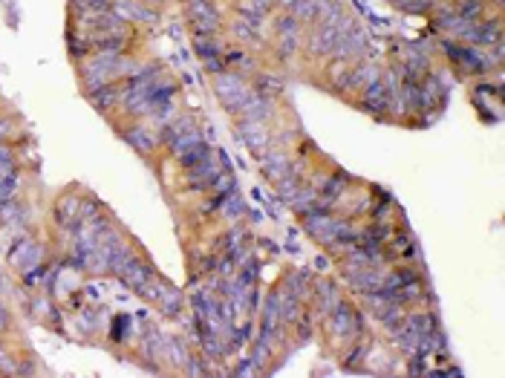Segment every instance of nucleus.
<instances>
[{"label":"nucleus","instance_id":"nucleus-1","mask_svg":"<svg viewBox=\"0 0 505 378\" xmlns=\"http://www.w3.org/2000/svg\"><path fill=\"white\" fill-rule=\"evenodd\" d=\"M217 93H220V102H222L225 110H240L242 104H246V98L251 95L246 81H242L237 73H231V75L220 73L217 75Z\"/></svg>","mask_w":505,"mask_h":378},{"label":"nucleus","instance_id":"nucleus-2","mask_svg":"<svg viewBox=\"0 0 505 378\" xmlns=\"http://www.w3.org/2000/svg\"><path fill=\"white\" fill-rule=\"evenodd\" d=\"M162 139L171 144L173 153H182V151H188V147L200 144V142H202V133H200V127L193 124L191 119H179V122H173V124L165 127Z\"/></svg>","mask_w":505,"mask_h":378},{"label":"nucleus","instance_id":"nucleus-3","mask_svg":"<svg viewBox=\"0 0 505 378\" xmlns=\"http://www.w3.org/2000/svg\"><path fill=\"white\" fill-rule=\"evenodd\" d=\"M119 277L130 286V289H136L139 294H144V289H148L153 281H156V274H153V269L148 266L144 260H139L136 254L130 257L127 263H124V269L119 272Z\"/></svg>","mask_w":505,"mask_h":378},{"label":"nucleus","instance_id":"nucleus-4","mask_svg":"<svg viewBox=\"0 0 505 378\" xmlns=\"http://www.w3.org/2000/svg\"><path fill=\"white\" fill-rule=\"evenodd\" d=\"M335 223H338V220L332 217V214H327V211H312V214H306V217H303L306 231L312 234L315 240L327 243V245L338 243V234H335Z\"/></svg>","mask_w":505,"mask_h":378},{"label":"nucleus","instance_id":"nucleus-5","mask_svg":"<svg viewBox=\"0 0 505 378\" xmlns=\"http://www.w3.org/2000/svg\"><path fill=\"white\" fill-rule=\"evenodd\" d=\"M502 38V26L499 21H485V23H474L470 21V26L462 32V41H470V44H479V46H491Z\"/></svg>","mask_w":505,"mask_h":378},{"label":"nucleus","instance_id":"nucleus-6","mask_svg":"<svg viewBox=\"0 0 505 378\" xmlns=\"http://www.w3.org/2000/svg\"><path fill=\"white\" fill-rule=\"evenodd\" d=\"M93 29V35H124V18L110 9V12H93V18L87 23Z\"/></svg>","mask_w":505,"mask_h":378},{"label":"nucleus","instance_id":"nucleus-7","mask_svg":"<svg viewBox=\"0 0 505 378\" xmlns=\"http://www.w3.org/2000/svg\"><path fill=\"white\" fill-rule=\"evenodd\" d=\"M335 44H338V29L330 26V23H321V26L312 29V35H309V53L312 55H332Z\"/></svg>","mask_w":505,"mask_h":378},{"label":"nucleus","instance_id":"nucleus-8","mask_svg":"<svg viewBox=\"0 0 505 378\" xmlns=\"http://www.w3.org/2000/svg\"><path fill=\"white\" fill-rule=\"evenodd\" d=\"M393 102H396V95H390L381 81H372L370 87H364V98H361V107L364 110H370V113H387L390 107H393Z\"/></svg>","mask_w":505,"mask_h":378},{"label":"nucleus","instance_id":"nucleus-9","mask_svg":"<svg viewBox=\"0 0 505 378\" xmlns=\"http://www.w3.org/2000/svg\"><path fill=\"white\" fill-rule=\"evenodd\" d=\"M379 78H381V70L376 67V64H358V67L350 70V75H347V90H355V87L364 90Z\"/></svg>","mask_w":505,"mask_h":378},{"label":"nucleus","instance_id":"nucleus-10","mask_svg":"<svg viewBox=\"0 0 505 378\" xmlns=\"http://www.w3.org/2000/svg\"><path fill=\"white\" fill-rule=\"evenodd\" d=\"M214 179H217V165L211 159H205V162H200V165L188 168V185L193 191L208 188V182H214Z\"/></svg>","mask_w":505,"mask_h":378},{"label":"nucleus","instance_id":"nucleus-11","mask_svg":"<svg viewBox=\"0 0 505 378\" xmlns=\"http://www.w3.org/2000/svg\"><path fill=\"white\" fill-rule=\"evenodd\" d=\"M113 9H116L122 18H133V21H148V23H153L156 21V12L153 9H148V6H142V3H136V0H116L113 3Z\"/></svg>","mask_w":505,"mask_h":378},{"label":"nucleus","instance_id":"nucleus-12","mask_svg":"<svg viewBox=\"0 0 505 378\" xmlns=\"http://www.w3.org/2000/svg\"><path fill=\"white\" fill-rule=\"evenodd\" d=\"M240 110L246 113V122H263L269 113H271V102H269V98H263V95L251 93V95L246 98V104H242Z\"/></svg>","mask_w":505,"mask_h":378},{"label":"nucleus","instance_id":"nucleus-13","mask_svg":"<svg viewBox=\"0 0 505 378\" xmlns=\"http://www.w3.org/2000/svg\"><path fill=\"white\" fill-rule=\"evenodd\" d=\"M332 321H335V335H352L355 330H358V321H355V315H352V309L347 306V303H335V309H332Z\"/></svg>","mask_w":505,"mask_h":378},{"label":"nucleus","instance_id":"nucleus-14","mask_svg":"<svg viewBox=\"0 0 505 378\" xmlns=\"http://www.w3.org/2000/svg\"><path fill=\"white\" fill-rule=\"evenodd\" d=\"M124 139H127L130 147H136L139 153H151L153 147H156V139L144 127H130V130H124Z\"/></svg>","mask_w":505,"mask_h":378},{"label":"nucleus","instance_id":"nucleus-15","mask_svg":"<svg viewBox=\"0 0 505 378\" xmlns=\"http://www.w3.org/2000/svg\"><path fill=\"white\" fill-rule=\"evenodd\" d=\"M119 98H122V93L113 87V84H102V87H93L90 90V102L99 107V110H110L113 104L119 102Z\"/></svg>","mask_w":505,"mask_h":378},{"label":"nucleus","instance_id":"nucleus-16","mask_svg":"<svg viewBox=\"0 0 505 378\" xmlns=\"http://www.w3.org/2000/svg\"><path fill=\"white\" fill-rule=\"evenodd\" d=\"M205 159H211V147L205 142H200V144H193V147H188V151L179 153V165L193 168V165H200V162H205Z\"/></svg>","mask_w":505,"mask_h":378},{"label":"nucleus","instance_id":"nucleus-17","mask_svg":"<svg viewBox=\"0 0 505 378\" xmlns=\"http://www.w3.org/2000/svg\"><path fill=\"white\" fill-rule=\"evenodd\" d=\"M315 21L321 18V23H330V26H335L344 15H341V6L335 3V0H315Z\"/></svg>","mask_w":505,"mask_h":378},{"label":"nucleus","instance_id":"nucleus-18","mask_svg":"<svg viewBox=\"0 0 505 378\" xmlns=\"http://www.w3.org/2000/svg\"><path fill=\"white\" fill-rule=\"evenodd\" d=\"M407 330H410L419 341H421V338H428L430 332H436L433 315H410V318H407Z\"/></svg>","mask_w":505,"mask_h":378},{"label":"nucleus","instance_id":"nucleus-19","mask_svg":"<svg viewBox=\"0 0 505 378\" xmlns=\"http://www.w3.org/2000/svg\"><path fill=\"white\" fill-rule=\"evenodd\" d=\"M482 9H485V0H456V6H453V12L465 21H477Z\"/></svg>","mask_w":505,"mask_h":378},{"label":"nucleus","instance_id":"nucleus-20","mask_svg":"<svg viewBox=\"0 0 505 378\" xmlns=\"http://www.w3.org/2000/svg\"><path fill=\"white\" fill-rule=\"evenodd\" d=\"M263 171H266V176H269V179H274V182H280V179L289 173V162H286V156H283V153L269 156V159H266V165H263Z\"/></svg>","mask_w":505,"mask_h":378},{"label":"nucleus","instance_id":"nucleus-21","mask_svg":"<svg viewBox=\"0 0 505 378\" xmlns=\"http://www.w3.org/2000/svg\"><path fill=\"white\" fill-rule=\"evenodd\" d=\"M55 217H58L61 225H70L78 217V200L75 196H64V200L58 202V208H55Z\"/></svg>","mask_w":505,"mask_h":378},{"label":"nucleus","instance_id":"nucleus-22","mask_svg":"<svg viewBox=\"0 0 505 378\" xmlns=\"http://www.w3.org/2000/svg\"><path fill=\"white\" fill-rule=\"evenodd\" d=\"M292 12L301 21H315V0H292Z\"/></svg>","mask_w":505,"mask_h":378},{"label":"nucleus","instance_id":"nucleus-23","mask_svg":"<svg viewBox=\"0 0 505 378\" xmlns=\"http://www.w3.org/2000/svg\"><path fill=\"white\" fill-rule=\"evenodd\" d=\"M341 191H344V176L338 173V176L330 179V185L323 188V200H318V202H321V205H330L332 200H338V196H341Z\"/></svg>","mask_w":505,"mask_h":378},{"label":"nucleus","instance_id":"nucleus-24","mask_svg":"<svg viewBox=\"0 0 505 378\" xmlns=\"http://www.w3.org/2000/svg\"><path fill=\"white\" fill-rule=\"evenodd\" d=\"M197 53H200V58L205 61V58H214V55H220V46H217V41H214V38L197 35Z\"/></svg>","mask_w":505,"mask_h":378},{"label":"nucleus","instance_id":"nucleus-25","mask_svg":"<svg viewBox=\"0 0 505 378\" xmlns=\"http://www.w3.org/2000/svg\"><path fill=\"white\" fill-rule=\"evenodd\" d=\"M278 32L283 38H298V18H295V15H289V18L278 21Z\"/></svg>","mask_w":505,"mask_h":378},{"label":"nucleus","instance_id":"nucleus-26","mask_svg":"<svg viewBox=\"0 0 505 378\" xmlns=\"http://www.w3.org/2000/svg\"><path fill=\"white\" fill-rule=\"evenodd\" d=\"M12 168H15V165H12V151H9V147L0 144V179L9 176V173H12Z\"/></svg>","mask_w":505,"mask_h":378},{"label":"nucleus","instance_id":"nucleus-27","mask_svg":"<svg viewBox=\"0 0 505 378\" xmlns=\"http://www.w3.org/2000/svg\"><path fill=\"white\" fill-rule=\"evenodd\" d=\"M274 93H280V84H278V81H271V78H260V93H257V95L269 98V95H274Z\"/></svg>","mask_w":505,"mask_h":378},{"label":"nucleus","instance_id":"nucleus-28","mask_svg":"<svg viewBox=\"0 0 505 378\" xmlns=\"http://www.w3.org/2000/svg\"><path fill=\"white\" fill-rule=\"evenodd\" d=\"M116 0H87V9L90 12H110Z\"/></svg>","mask_w":505,"mask_h":378},{"label":"nucleus","instance_id":"nucleus-29","mask_svg":"<svg viewBox=\"0 0 505 378\" xmlns=\"http://www.w3.org/2000/svg\"><path fill=\"white\" fill-rule=\"evenodd\" d=\"M237 35H240V38H254V29H249V26H237Z\"/></svg>","mask_w":505,"mask_h":378},{"label":"nucleus","instance_id":"nucleus-30","mask_svg":"<svg viewBox=\"0 0 505 378\" xmlns=\"http://www.w3.org/2000/svg\"><path fill=\"white\" fill-rule=\"evenodd\" d=\"M6 326V315H3V309H0V330H3Z\"/></svg>","mask_w":505,"mask_h":378},{"label":"nucleus","instance_id":"nucleus-31","mask_svg":"<svg viewBox=\"0 0 505 378\" xmlns=\"http://www.w3.org/2000/svg\"><path fill=\"white\" fill-rule=\"evenodd\" d=\"M390 3H393V0H390Z\"/></svg>","mask_w":505,"mask_h":378}]
</instances>
